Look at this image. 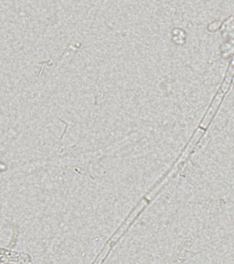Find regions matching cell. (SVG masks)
Masks as SVG:
<instances>
[{"label": "cell", "instance_id": "cell-1", "mask_svg": "<svg viewBox=\"0 0 234 264\" xmlns=\"http://www.w3.org/2000/svg\"><path fill=\"white\" fill-rule=\"evenodd\" d=\"M233 75H234V59L232 60L229 67L227 75H226L224 82H223L221 87H220V90L218 91L216 96H215L211 106H210L208 111H207L205 116V118H203V120H202V121L201 124V127L202 128V129H205V128L208 126L209 123L210 122V121H211V120L212 119V118L215 114V111H216L217 109L218 108V107H219L220 103H221V101L223 98V96H225V93L227 92L229 87Z\"/></svg>", "mask_w": 234, "mask_h": 264}, {"label": "cell", "instance_id": "cell-2", "mask_svg": "<svg viewBox=\"0 0 234 264\" xmlns=\"http://www.w3.org/2000/svg\"><path fill=\"white\" fill-rule=\"evenodd\" d=\"M203 133H204V130L201 129V128H198V129L196 131L195 134H194L193 137L192 138V139L190 140V143H189V145H188V147H186L185 151H184V152L182 154V156H181V157L179 158V160H178V163L181 164L186 160V158H188L189 155H190L191 151L193 150L194 147H195L196 144L200 139V138H201L202 135V134H203Z\"/></svg>", "mask_w": 234, "mask_h": 264}]
</instances>
